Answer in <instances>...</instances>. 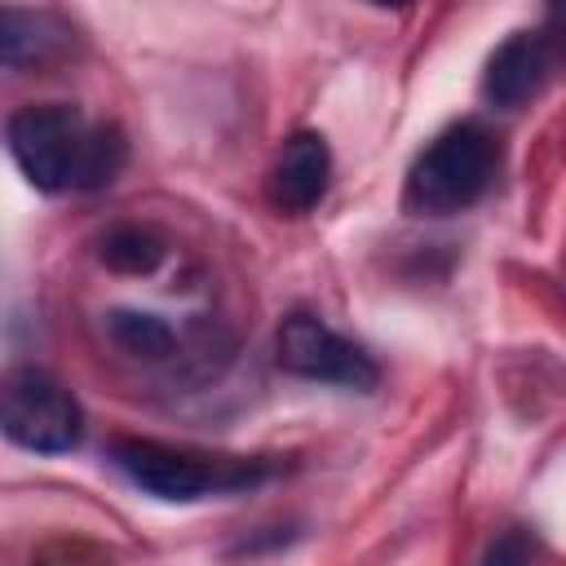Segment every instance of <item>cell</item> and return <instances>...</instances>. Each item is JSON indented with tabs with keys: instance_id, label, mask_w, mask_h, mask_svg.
<instances>
[{
	"instance_id": "cell-1",
	"label": "cell",
	"mask_w": 566,
	"mask_h": 566,
	"mask_svg": "<svg viewBox=\"0 0 566 566\" xmlns=\"http://www.w3.org/2000/svg\"><path fill=\"white\" fill-rule=\"evenodd\" d=\"M22 177L44 195L102 190L119 177L128 142L115 124H93L71 102H31L4 128Z\"/></svg>"
},
{
	"instance_id": "cell-9",
	"label": "cell",
	"mask_w": 566,
	"mask_h": 566,
	"mask_svg": "<svg viewBox=\"0 0 566 566\" xmlns=\"http://www.w3.org/2000/svg\"><path fill=\"white\" fill-rule=\"evenodd\" d=\"M106 332L133 358H168V349L177 340L172 327L159 314H142V310H111L106 314Z\"/></svg>"
},
{
	"instance_id": "cell-8",
	"label": "cell",
	"mask_w": 566,
	"mask_h": 566,
	"mask_svg": "<svg viewBox=\"0 0 566 566\" xmlns=\"http://www.w3.org/2000/svg\"><path fill=\"white\" fill-rule=\"evenodd\" d=\"M71 44H75V27L62 13L0 4V66H13V71L49 66Z\"/></svg>"
},
{
	"instance_id": "cell-6",
	"label": "cell",
	"mask_w": 566,
	"mask_h": 566,
	"mask_svg": "<svg viewBox=\"0 0 566 566\" xmlns=\"http://www.w3.org/2000/svg\"><path fill=\"white\" fill-rule=\"evenodd\" d=\"M553 40L539 31H513L482 71V97L500 111H517L526 106L553 75Z\"/></svg>"
},
{
	"instance_id": "cell-10",
	"label": "cell",
	"mask_w": 566,
	"mask_h": 566,
	"mask_svg": "<svg viewBox=\"0 0 566 566\" xmlns=\"http://www.w3.org/2000/svg\"><path fill=\"white\" fill-rule=\"evenodd\" d=\"M164 239L146 226H115L106 239H102V261L111 270H124V274H150L159 261H164Z\"/></svg>"
},
{
	"instance_id": "cell-5",
	"label": "cell",
	"mask_w": 566,
	"mask_h": 566,
	"mask_svg": "<svg viewBox=\"0 0 566 566\" xmlns=\"http://www.w3.org/2000/svg\"><path fill=\"white\" fill-rule=\"evenodd\" d=\"M274 358L287 376L314 380V385H336V389H376L380 367L371 363V354L363 345H354L349 336H340L336 327H327L318 314L292 310L279 323L274 336Z\"/></svg>"
},
{
	"instance_id": "cell-11",
	"label": "cell",
	"mask_w": 566,
	"mask_h": 566,
	"mask_svg": "<svg viewBox=\"0 0 566 566\" xmlns=\"http://www.w3.org/2000/svg\"><path fill=\"white\" fill-rule=\"evenodd\" d=\"M482 566H531V539H526V531H500L491 539Z\"/></svg>"
},
{
	"instance_id": "cell-7",
	"label": "cell",
	"mask_w": 566,
	"mask_h": 566,
	"mask_svg": "<svg viewBox=\"0 0 566 566\" xmlns=\"http://www.w3.org/2000/svg\"><path fill=\"white\" fill-rule=\"evenodd\" d=\"M332 186V150H327V137L323 133H292L270 168V203L279 212H314L323 203Z\"/></svg>"
},
{
	"instance_id": "cell-4",
	"label": "cell",
	"mask_w": 566,
	"mask_h": 566,
	"mask_svg": "<svg viewBox=\"0 0 566 566\" xmlns=\"http://www.w3.org/2000/svg\"><path fill=\"white\" fill-rule=\"evenodd\" d=\"M0 433L31 455H66L84 438V411L53 371L22 363L0 376Z\"/></svg>"
},
{
	"instance_id": "cell-2",
	"label": "cell",
	"mask_w": 566,
	"mask_h": 566,
	"mask_svg": "<svg viewBox=\"0 0 566 566\" xmlns=\"http://www.w3.org/2000/svg\"><path fill=\"white\" fill-rule=\"evenodd\" d=\"M111 464L146 495L172 500V504H195L208 495H234L252 491L265 478H274L270 460L256 455H212L195 447H172L155 438H115L111 442Z\"/></svg>"
},
{
	"instance_id": "cell-3",
	"label": "cell",
	"mask_w": 566,
	"mask_h": 566,
	"mask_svg": "<svg viewBox=\"0 0 566 566\" xmlns=\"http://www.w3.org/2000/svg\"><path fill=\"white\" fill-rule=\"evenodd\" d=\"M500 177V142L491 128L464 119L442 128L407 168L402 203L416 217H455L473 208Z\"/></svg>"
}]
</instances>
